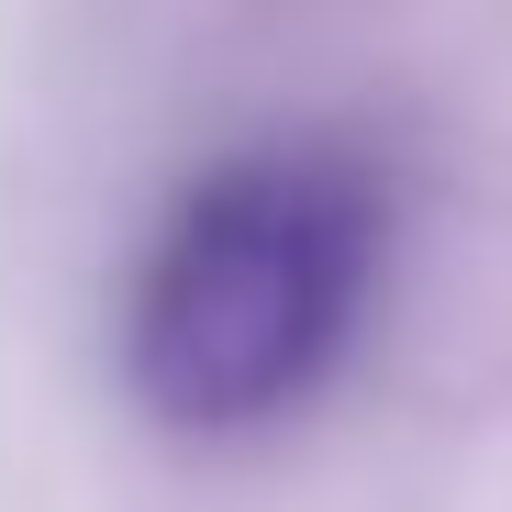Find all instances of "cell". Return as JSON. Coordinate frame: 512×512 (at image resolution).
Returning <instances> with one entry per match:
<instances>
[{
    "label": "cell",
    "instance_id": "cell-1",
    "mask_svg": "<svg viewBox=\"0 0 512 512\" xmlns=\"http://www.w3.org/2000/svg\"><path fill=\"white\" fill-rule=\"evenodd\" d=\"M368 268H379V190L346 156L268 145L212 167L167 212L134 279V323H123L134 401L179 435L268 423L346 357Z\"/></svg>",
    "mask_w": 512,
    "mask_h": 512
}]
</instances>
